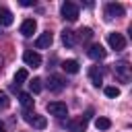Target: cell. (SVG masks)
Returning a JSON list of instances; mask_svg holds the SVG:
<instances>
[{
	"mask_svg": "<svg viewBox=\"0 0 132 132\" xmlns=\"http://www.w3.org/2000/svg\"><path fill=\"white\" fill-rule=\"evenodd\" d=\"M29 89H31V93H39V91L43 89V85H41V78H33V80L29 82Z\"/></svg>",
	"mask_w": 132,
	"mask_h": 132,
	"instance_id": "20",
	"label": "cell"
},
{
	"mask_svg": "<svg viewBox=\"0 0 132 132\" xmlns=\"http://www.w3.org/2000/svg\"><path fill=\"white\" fill-rule=\"evenodd\" d=\"M0 132H6V130H4V124H2V122H0Z\"/></svg>",
	"mask_w": 132,
	"mask_h": 132,
	"instance_id": "25",
	"label": "cell"
},
{
	"mask_svg": "<svg viewBox=\"0 0 132 132\" xmlns=\"http://www.w3.org/2000/svg\"><path fill=\"white\" fill-rule=\"evenodd\" d=\"M19 101H21V105H23L25 109L33 107V99H31V95H29V93H21V95H19Z\"/></svg>",
	"mask_w": 132,
	"mask_h": 132,
	"instance_id": "18",
	"label": "cell"
},
{
	"mask_svg": "<svg viewBox=\"0 0 132 132\" xmlns=\"http://www.w3.org/2000/svg\"><path fill=\"white\" fill-rule=\"evenodd\" d=\"M31 4H33L31 0H21V6H31Z\"/></svg>",
	"mask_w": 132,
	"mask_h": 132,
	"instance_id": "24",
	"label": "cell"
},
{
	"mask_svg": "<svg viewBox=\"0 0 132 132\" xmlns=\"http://www.w3.org/2000/svg\"><path fill=\"white\" fill-rule=\"evenodd\" d=\"M64 78L62 76H58V74H54V76H50V80H47V87H50V91L52 93H60L62 89H64Z\"/></svg>",
	"mask_w": 132,
	"mask_h": 132,
	"instance_id": "11",
	"label": "cell"
},
{
	"mask_svg": "<svg viewBox=\"0 0 132 132\" xmlns=\"http://www.w3.org/2000/svg\"><path fill=\"white\" fill-rule=\"evenodd\" d=\"M35 29H37L35 19H25V21H23V25H21V33H23L25 37H31V35L35 33Z\"/></svg>",
	"mask_w": 132,
	"mask_h": 132,
	"instance_id": "12",
	"label": "cell"
},
{
	"mask_svg": "<svg viewBox=\"0 0 132 132\" xmlns=\"http://www.w3.org/2000/svg\"><path fill=\"white\" fill-rule=\"evenodd\" d=\"M107 43H109V47L116 50V52H120V50L126 47V39H124L122 33H109V35H107Z\"/></svg>",
	"mask_w": 132,
	"mask_h": 132,
	"instance_id": "4",
	"label": "cell"
},
{
	"mask_svg": "<svg viewBox=\"0 0 132 132\" xmlns=\"http://www.w3.org/2000/svg\"><path fill=\"white\" fill-rule=\"evenodd\" d=\"M105 95L107 97H120V89L118 87H105Z\"/></svg>",
	"mask_w": 132,
	"mask_h": 132,
	"instance_id": "22",
	"label": "cell"
},
{
	"mask_svg": "<svg viewBox=\"0 0 132 132\" xmlns=\"http://www.w3.org/2000/svg\"><path fill=\"white\" fill-rule=\"evenodd\" d=\"M0 25L2 27H10L12 25V12L8 8H0Z\"/></svg>",
	"mask_w": 132,
	"mask_h": 132,
	"instance_id": "16",
	"label": "cell"
},
{
	"mask_svg": "<svg viewBox=\"0 0 132 132\" xmlns=\"http://www.w3.org/2000/svg\"><path fill=\"white\" fill-rule=\"evenodd\" d=\"M23 60H25L27 66H33V68H39V64H41V56L37 52H33V50H27L23 54Z\"/></svg>",
	"mask_w": 132,
	"mask_h": 132,
	"instance_id": "7",
	"label": "cell"
},
{
	"mask_svg": "<svg viewBox=\"0 0 132 132\" xmlns=\"http://www.w3.org/2000/svg\"><path fill=\"white\" fill-rule=\"evenodd\" d=\"M8 105H10V99H8V95L0 91V109H6Z\"/></svg>",
	"mask_w": 132,
	"mask_h": 132,
	"instance_id": "21",
	"label": "cell"
},
{
	"mask_svg": "<svg viewBox=\"0 0 132 132\" xmlns=\"http://www.w3.org/2000/svg\"><path fill=\"white\" fill-rule=\"evenodd\" d=\"M109 126H111L109 118H97L95 120V128L97 130H109Z\"/></svg>",
	"mask_w": 132,
	"mask_h": 132,
	"instance_id": "19",
	"label": "cell"
},
{
	"mask_svg": "<svg viewBox=\"0 0 132 132\" xmlns=\"http://www.w3.org/2000/svg\"><path fill=\"white\" fill-rule=\"evenodd\" d=\"M78 33H80V39H91V37H93V31H91L89 27H87V29H80Z\"/></svg>",
	"mask_w": 132,
	"mask_h": 132,
	"instance_id": "23",
	"label": "cell"
},
{
	"mask_svg": "<svg viewBox=\"0 0 132 132\" xmlns=\"http://www.w3.org/2000/svg\"><path fill=\"white\" fill-rule=\"evenodd\" d=\"M87 122H89V120H87L85 116H82V118H76V120H70V122H68V130H70V132H85V130H87Z\"/></svg>",
	"mask_w": 132,
	"mask_h": 132,
	"instance_id": "9",
	"label": "cell"
},
{
	"mask_svg": "<svg viewBox=\"0 0 132 132\" xmlns=\"http://www.w3.org/2000/svg\"><path fill=\"white\" fill-rule=\"evenodd\" d=\"M62 43H64L66 47H72V45L76 43V39H74V31L64 29V31H62Z\"/></svg>",
	"mask_w": 132,
	"mask_h": 132,
	"instance_id": "14",
	"label": "cell"
},
{
	"mask_svg": "<svg viewBox=\"0 0 132 132\" xmlns=\"http://www.w3.org/2000/svg\"><path fill=\"white\" fill-rule=\"evenodd\" d=\"M62 16L66 19V21H76L78 19V6L74 4V2H64L62 4Z\"/></svg>",
	"mask_w": 132,
	"mask_h": 132,
	"instance_id": "3",
	"label": "cell"
},
{
	"mask_svg": "<svg viewBox=\"0 0 132 132\" xmlns=\"http://www.w3.org/2000/svg\"><path fill=\"white\" fill-rule=\"evenodd\" d=\"M89 78H91V82H93L95 87H99V85L103 82V74H101L99 66H91V68H89Z\"/></svg>",
	"mask_w": 132,
	"mask_h": 132,
	"instance_id": "13",
	"label": "cell"
},
{
	"mask_svg": "<svg viewBox=\"0 0 132 132\" xmlns=\"http://www.w3.org/2000/svg\"><path fill=\"white\" fill-rule=\"evenodd\" d=\"M105 16H107V19L124 16V6L118 4V2H109V4H105Z\"/></svg>",
	"mask_w": 132,
	"mask_h": 132,
	"instance_id": "6",
	"label": "cell"
},
{
	"mask_svg": "<svg viewBox=\"0 0 132 132\" xmlns=\"http://www.w3.org/2000/svg\"><path fill=\"white\" fill-rule=\"evenodd\" d=\"M113 72H116V76L122 82H128L130 80V66H128V62H118L113 66Z\"/></svg>",
	"mask_w": 132,
	"mask_h": 132,
	"instance_id": "5",
	"label": "cell"
},
{
	"mask_svg": "<svg viewBox=\"0 0 132 132\" xmlns=\"http://www.w3.org/2000/svg\"><path fill=\"white\" fill-rule=\"evenodd\" d=\"M62 70L68 72V74H76L78 72V62L76 60H64L62 62Z\"/></svg>",
	"mask_w": 132,
	"mask_h": 132,
	"instance_id": "15",
	"label": "cell"
},
{
	"mask_svg": "<svg viewBox=\"0 0 132 132\" xmlns=\"http://www.w3.org/2000/svg\"><path fill=\"white\" fill-rule=\"evenodd\" d=\"M87 54H89V58H91V60H103V58L107 56V52L103 50V45H101V43H93V45L87 50Z\"/></svg>",
	"mask_w": 132,
	"mask_h": 132,
	"instance_id": "8",
	"label": "cell"
},
{
	"mask_svg": "<svg viewBox=\"0 0 132 132\" xmlns=\"http://www.w3.org/2000/svg\"><path fill=\"white\" fill-rule=\"evenodd\" d=\"M47 113L62 120V118L68 116V107H66V103H62V101H50V103H47Z\"/></svg>",
	"mask_w": 132,
	"mask_h": 132,
	"instance_id": "1",
	"label": "cell"
},
{
	"mask_svg": "<svg viewBox=\"0 0 132 132\" xmlns=\"http://www.w3.org/2000/svg\"><path fill=\"white\" fill-rule=\"evenodd\" d=\"M23 116H25V122H27V124H31V126H33V128H37V130H43V128L47 126V120H45L43 116H39V113L25 111Z\"/></svg>",
	"mask_w": 132,
	"mask_h": 132,
	"instance_id": "2",
	"label": "cell"
},
{
	"mask_svg": "<svg viewBox=\"0 0 132 132\" xmlns=\"http://www.w3.org/2000/svg\"><path fill=\"white\" fill-rule=\"evenodd\" d=\"M27 76H29V72H27V68H19V70L14 72V87H19V85H23V82L27 80Z\"/></svg>",
	"mask_w": 132,
	"mask_h": 132,
	"instance_id": "17",
	"label": "cell"
},
{
	"mask_svg": "<svg viewBox=\"0 0 132 132\" xmlns=\"http://www.w3.org/2000/svg\"><path fill=\"white\" fill-rule=\"evenodd\" d=\"M52 41H54L52 33H50V31H45V33H41V35L35 39V47H37V50H45V47H50V45H52Z\"/></svg>",
	"mask_w": 132,
	"mask_h": 132,
	"instance_id": "10",
	"label": "cell"
}]
</instances>
